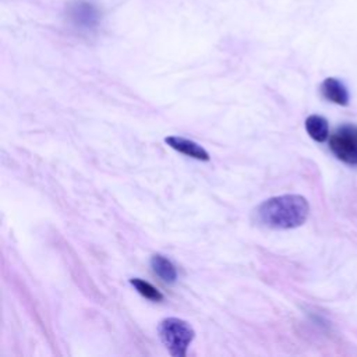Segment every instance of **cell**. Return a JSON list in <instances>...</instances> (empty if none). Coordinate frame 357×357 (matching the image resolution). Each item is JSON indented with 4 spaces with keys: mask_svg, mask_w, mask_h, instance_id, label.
<instances>
[{
    "mask_svg": "<svg viewBox=\"0 0 357 357\" xmlns=\"http://www.w3.org/2000/svg\"><path fill=\"white\" fill-rule=\"evenodd\" d=\"M165 142L170 148H173L177 152H180V153H183L185 156H190L192 159L204 160V162H208L211 159V156L206 152V149L202 148L199 144H197L192 139H188V138H184V137H178V135H170V137L165 138Z\"/></svg>",
    "mask_w": 357,
    "mask_h": 357,
    "instance_id": "5b68a950",
    "label": "cell"
},
{
    "mask_svg": "<svg viewBox=\"0 0 357 357\" xmlns=\"http://www.w3.org/2000/svg\"><path fill=\"white\" fill-rule=\"evenodd\" d=\"M305 131L317 142H325L329 137L328 120L319 114H311L305 119Z\"/></svg>",
    "mask_w": 357,
    "mask_h": 357,
    "instance_id": "ba28073f",
    "label": "cell"
},
{
    "mask_svg": "<svg viewBox=\"0 0 357 357\" xmlns=\"http://www.w3.org/2000/svg\"><path fill=\"white\" fill-rule=\"evenodd\" d=\"M152 272L166 283H174L177 280V269L174 264L162 254H153L151 257Z\"/></svg>",
    "mask_w": 357,
    "mask_h": 357,
    "instance_id": "52a82bcc",
    "label": "cell"
},
{
    "mask_svg": "<svg viewBox=\"0 0 357 357\" xmlns=\"http://www.w3.org/2000/svg\"><path fill=\"white\" fill-rule=\"evenodd\" d=\"M68 24L84 33L96 31L102 21V11L92 0H73L66 7Z\"/></svg>",
    "mask_w": 357,
    "mask_h": 357,
    "instance_id": "3957f363",
    "label": "cell"
},
{
    "mask_svg": "<svg viewBox=\"0 0 357 357\" xmlns=\"http://www.w3.org/2000/svg\"><path fill=\"white\" fill-rule=\"evenodd\" d=\"M308 201L298 194H284L265 199L257 209V222L271 229H294L307 220Z\"/></svg>",
    "mask_w": 357,
    "mask_h": 357,
    "instance_id": "6da1fadb",
    "label": "cell"
},
{
    "mask_svg": "<svg viewBox=\"0 0 357 357\" xmlns=\"http://www.w3.org/2000/svg\"><path fill=\"white\" fill-rule=\"evenodd\" d=\"M160 342L173 357H185L190 344L195 337L192 326L180 318H165L158 325Z\"/></svg>",
    "mask_w": 357,
    "mask_h": 357,
    "instance_id": "7a4b0ae2",
    "label": "cell"
},
{
    "mask_svg": "<svg viewBox=\"0 0 357 357\" xmlns=\"http://www.w3.org/2000/svg\"><path fill=\"white\" fill-rule=\"evenodd\" d=\"M329 149L342 162L357 165V126L344 124L329 137Z\"/></svg>",
    "mask_w": 357,
    "mask_h": 357,
    "instance_id": "277c9868",
    "label": "cell"
},
{
    "mask_svg": "<svg viewBox=\"0 0 357 357\" xmlns=\"http://www.w3.org/2000/svg\"><path fill=\"white\" fill-rule=\"evenodd\" d=\"M130 283L142 297H145L151 301H162L163 300V294L155 286H152L149 282H145L144 279H139V278H132V279H130Z\"/></svg>",
    "mask_w": 357,
    "mask_h": 357,
    "instance_id": "9c48e42d",
    "label": "cell"
},
{
    "mask_svg": "<svg viewBox=\"0 0 357 357\" xmlns=\"http://www.w3.org/2000/svg\"><path fill=\"white\" fill-rule=\"evenodd\" d=\"M321 95L336 105L340 106H347L350 96H349V91L344 86V84L342 81H339L337 78L333 77H328L322 81L321 84Z\"/></svg>",
    "mask_w": 357,
    "mask_h": 357,
    "instance_id": "8992f818",
    "label": "cell"
}]
</instances>
